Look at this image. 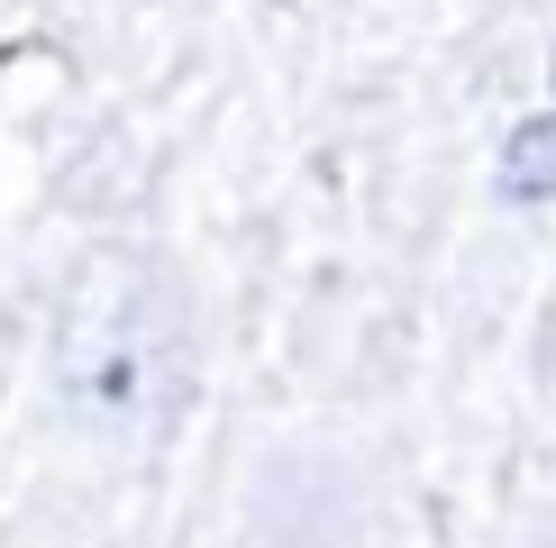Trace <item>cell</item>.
I'll use <instances>...</instances> for the list:
<instances>
[{"mask_svg": "<svg viewBox=\"0 0 556 548\" xmlns=\"http://www.w3.org/2000/svg\"><path fill=\"white\" fill-rule=\"evenodd\" d=\"M46 384H55V411L101 448L165 439L201 384V329L182 274L147 247H91L46 329Z\"/></svg>", "mask_w": 556, "mask_h": 548, "instance_id": "cell-1", "label": "cell"}, {"mask_svg": "<svg viewBox=\"0 0 556 548\" xmlns=\"http://www.w3.org/2000/svg\"><path fill=\"white\" fill-rule=\"evenodd\" d=\"M547 74H556V64H547Z\"/></svg>", "mask_w": 556, "mask_h": 548, "instance_id": "cell-3", "label": "cell"}, {"mask_svg": "<svg viewBox=\"0 0 556 548\" xmlns=\"http://www.w3.org/2000/svg\"><path fill=\"white\" fill-rule=\"evenodd\" d=\"M493 192L511 201V211H539V201H556V110H529V120L502 137V155H493Z\"/></svg>", "mask_w": 556, "mask_h": 548, "instance_id": "cell-2", "label": "cell"}]
</instances>
